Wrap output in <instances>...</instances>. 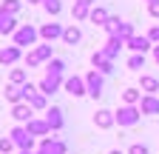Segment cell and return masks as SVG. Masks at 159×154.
Instances as JSON below:
<instances>
[{"label":"cell","instance_id":"1","mask_svg":"<svg viewBox=\"0 0 159 154\" xmlns=\"http://www.w3.org/2000/svg\"><path fill=\"white\" fill-rule=\"evenodd\" d=\"M9 137L14 140V146H17V151H31V148H34V137H31V134H29V128H26V126H14V128H11V134H9Z\"/></svg>","mask_w":159,"mask_h":154},{"label":"cell","instance_id":"2","mask_svg":"<svg viewBox=\"0 0 159 154\" xmlns=\"http://www.w3.org/2000/svg\"><path fill=\"white\" fill-rule=\"evenodd\" d=\"M37 37H40V29H34L31 23H23L14 31V46H34Z\"/></svg>","mask_w":159,"mask_h":154},{"label":"cell","instance_id":"3","mask_svg":"<svg viewBox=\"0 0 159 154\" xmlns=\"http://www.w3.org/2000/svg\"><path fill=\"white\" fill-rule=\"evenodd\" d=\"M116 114V123L119 126H136L139 123V117H142V111H139V106H119V111H114Z\"/></svg>","mask_w":159,"mask_h":154},{"label":"cell","instance_id":"4","mask_svg":"<svg viewBox=\"0 0 159 154\" xmlns=\"http://www.w3.org/2000/svg\"><path fill=\"white\" fill-rule=\"evenodd\" d=\"M63 89H66V91L71 94V97H85V94H88V86H85V77H80V74H71V77H66Z\"/></svg>","mask_w":159,"mask_h":154},{"label":"cell","instance_id":"5","mask_svg":"<svg viewBox=\"0 0 159 154\" xmlns=\"http://www.w3.org/2000/svg\"><path fill=\"white\" fill-rule=\"evenodd\" d=\"M43 60H54V57H51V43H43V46H37L34 51H29V54H26V66H29V69L40 66Z\"/></svg>","mask_w":159,"mask_h":154},{"label":"cell","instance_id":"6","mask_svg":"<svg viewBox=\"0 0 159 154\" xmlns=\"http://www.w3.org/2000/svg\"><path fill=\"white\" fill-rule=\"evenodd\" d=\"M85 86H88V94H91V97L97 100L99 94H102V86H105V74H99L97 69H94V71H88V74H85Z\"/></svg>","mask_w":159,"mask_h":154},{"label":"cell","instance_id":"7","mask_svg":"<svg viewBox=\"0 0 159 154\" xmlns=\"http://www.w3.org/2000/svg\"><path fill=\"white\" fill-rule=\"evenodd\" d=\"M68 151V146L63 143V140H57V137H43L40 140V151L37 154H66Z\"/></svg>","mask_w":159,"mask_h":154},{"label":"cell","instance_id":"8","mask_svg":"<svg viewBox=\"0 0 159 154\" xmlns=\"http://www.w3.org/2000/svg\"><path fill=\"white\" fill-rule=\"evenodd\" d=\"M91 66H94L99 74H111V71H114V60H111V57H108L102 49L91 54Z\"/></svg>","mask_w":159,"mask_h":154},{"label":"cell","instance_id":"9","mask_svg":"<svg viewBox=\"0 0 159 154\" xmlns=\"http://www.w3.org/2000/svg\"><path fill=\"white\" fill-rule=\"evenodd\" d=\"M63 26H60V23H43V26H40V37H43V40L46 43H54V40H63Z\"/></svg>","mask_w":159,"mask_h":154},{"label":"cell","instance_id":"10","mask_svg":"<svg viewBox=\"0 0 159 154\" xmlns=\"http://www.w3.org/2000/svg\"><path fill=\"white\" fill-rule=\"evenodd\" d=\"M94 123H97V128L108 131V128H114V126H116V114H114V111H108V108H99V111L94 114Z\"/></svg>","mask_w":159,"mask_h":154},{"label":"cell","instance_id":"11","mask_svg":"<svg viewBox=\"0 0 159 154\" xmlns=\"http://www.w3.org/2000/svg\"><path fill=\"white\" fill-rule=\"evenodd\" d=\"M26 128H29L31 137H40V140L51 134V126L46 123V117H43V120H37V117H34V120H29V123H26Z\"/></svg>","mask_w":159,"mask_h":154},{"label":"cell","instance_id":"12","mask_svg":"<svg viewBox=\"0 0 159 154\" xmlns=\"http://www.w3.org/2000/svg\"><path fill=\"white\" fill-rule=\"evenodd\" d=\"M34 108L29 106V103H17V106H11V117L20 123V126H26L29 120H34V114H31Z\"/></svg>","mask_w":159,"mask_h":154},{"label":"cell","instance_id":"13","mask_svg":"<svg viewBox=\"0 0 159 154\" xmlns=\"http://www.w3.org/2000/svg\"><path fill=\"white\" fill-rule=\"evenodd\" d=\"M63 83H66V77H51V74H46L43 80H40V91H43L46 97H51V94L63 86Z\"/></svg>","mask_w":159,"mask_h":154},{"label":"cell","instance_id":"14","mask_svg":"<svg viewBox=\"0 0 159 154\" xmlns=\"http://www.w3.org/2000/svg\"><path fill=\"white\" fill-rule=\"evenodd\" d=\"M46 123L51 126V131H60L66 126V117H63V108H57V106H51L48 111H46Z\"/></svg>","mask_w":159,"mask_h":154},{"label":"cell","instance_id":"15","mask_svg":"<svg viewBox=\"0 0 159 154\" xmlns=\"http://www.w3.org/2000/svg\"><path fill=\"white\" fill-rule=\"evenodd\" d=\"M125 46H128L134 54H145V51L151 49V37H139V34H134V37H131V40H128Z\"/></svg>","mask_w":159,"mask_h":154},{"label":"cell","instance_id":"16","mask_svg":"<svg viewBox=\"0 0 159 154\" xmlns=\"http://www.w3.org/2000/svg\"><path fill=\"white\" fill-rule=\"evenodd\" d=\"M139 111L142 114H159V97L156 94H145L142 103H139Z\"/></svg>","mask_w":159,"mask_h":154},{"label":"cell","instance_id":"17","mask_svg":"<svg viewBox=\"0 0 159 154\" xmlns=\"http://www.w3.org/2000/svg\"><path fill=\"white\" fill-rule=\"evenodd\" d=\"M17 31V23H14V14L0 9V34H14Z\"/></svg>","mask_w":159,"mask_h":154},{"label":"cell","instance_id":"18","mask_svg":"<svg viewBox=\"0 0 159 154\" xmlns=\"http://www.w3.org/2000/svg\"><path fill=\"white\" fill-rule=\"evenodd\" d=\"M20 60V46H6V49H0V63L3 66H11Z\"/></svg>","mask_w":159,"mask_h":154},{"label":"cell","instance_id":"19","mask_svg":"<svg viewBox=\"0 0 159 154\" xmlns=\"http://www.w3.org/2000/svg\"><path fill=\"white\" fill-rule=\"evenodd\" d=\"M139 89H142V94H156V91H159V77H153V74H142Z\"/></svg>","mask_w":159,"mask_h":154},{"label":"cell","instance_id":"20","mask_svg":"<svg viewBox=\"0 0 159 154\" xmlns=\"http://www.w3.org/2000/svg\"><path fill=\"white\" fill-rule=\"evenodd\" d=\"M91 6H94V0H77V3H74V20L91 17Z\"/></svg>","mask_w":159,"mask_h":154},{"label":"cell","instance_id":"21","mask_svg":"<svg viewBox=\"0 0 159 154\" xmlns=\"http://www.w3.org/2000/svg\"><path fill=\"white\" fill-rule=\"evenodd\" d=\"M142 97H145L142 89H125V91H122V103H125V106H139V103H142Z\"/></svg>","mask_w":159,"mask_h":154},{"label":"cell","instance_id":"22","mask_svg":"<svg viewBox=\"0 0 159 154\" xmlns=\"http://www.w3.org/2000/svg\"><path fill=\"white\" fill-rule=\"evenodd\" d=\"M3 97H6V100H9L11 106H17V103H26V100H23V89H20V86H11V83L6 86Z\"/></svg>","mask_w":159,"mask_h":154},{"label":"cell","instance_id":"23","mask_svg":"<svg viewBox=\"0 0 159 154\" xmlns=\"http://www.w3.org/2000/svg\"><path fill=\"white\" fill-rule=\"evenodd\" d=\"M80 40H83V31H80L77 26H68V29L63 31V43H66V46H77Z\"/></svg>","mask_w":159,"mask_h":154},{"label":"cell","instance_id":"24","mask_svg":"<svg viewBox=\"0 0 159 154\" xmlns=\"http://www.w3.org/2000/svg\"><path fill=\"white\" fill-rule=\"evenodd\" d=\"M122 46H125V40H122V37H108V43H105V49H102V51H105V54L111 57V60H114V57L119 54V49H122Z\"/></svg>","mask_w":159,"mask_h":154},{"label":"cell","instance_id":"25","mask_svg":"<svg viewBox=\"0 0 159 154\" xmlns=\"http://www.w3.org/2000/svg\"><path fill=\"white\" fill-rule=\"evenodd\" d=\"M88 20H91L94 26H105V23L111 20V14H108L102 6H97V9H91V17H88Z\"/></svg>","mask_w":159,"mask_h":154},{"label":"cell","instance_id":"26","mask_svg":"<svg viewBox=\"0 0 159 154\" xmlns=\"http://www.w3.org/2000/svg\"><path fill=\"white\" fill-rule=\"evenodd\" d=\"M63 71H66V60H60V57L48 60V66H46V74H51V77H63Z\"/></svg>","mask_w":159,"mask_h":154},{"label":"cell","instance_id":"27","mask_svg":"<svg viewBox=\"0 0 159 154\" xmlns=\"http://www.w3.org/2000/svg\"><path fill=\"white\" fill-rule=\"evenodd\" d=\"M29 106H31L34 111H48V97H46V94H43V91H37V94H34V97L29 100Z\"/></svg>","mask_w":159,"mask_h":154},{"label":"cell","instance_id":"28","mask_svg":"<svg viewBox=\"0 0 159 154\" xmlns=\"http://www.w3.org/2000/svg\"><path fill=\"white\" fill-rule=\"evenodd\" d=\"M11 86H26L29 83V74H26V69H11Z\"/></svg>","mask_w":159,"mask_h":154},{"label":"cell","instance_id":"29","mask_svg":"<svg viewBox=\"0 0 159 154\" xmlns=\"http://www.w3.org/2000/svg\"><path fill=\"white\" fill-rule=\"evenodd\" d=\"M128 69L131 71H142L145 69V54H131L128 57Z\"/></svg>","mask_w":159,"mask_h":154},{"label":"cell","instance_id":"30","mask_svg":"<svg viewBox=\"0 0 159 154\" xmlns=\"http://www.w3.org/2000/svg\"><path fill=\"white\" fill-rule=\"evenodd\" d=\"M116 37H122V40L128 43L131 37H134V26H131V23H122V26H119V34H116Z\"/></svg>","mask_w":159,"mask_h":154},{"label":"cell","instance_id":"31","mask_svg":"<svg viewBox=\"0 0 159 154\" xmlns=\"http://www.w3.org/2000/svg\"><path fill=\"white\" fill-rule=\"evenodd\" d=\"M3 12H9V14H17L20 12V0H3V6H0Z\"/></svg>","mask_w":159,"mask_h":154},{"label":"cell","instance_id":"32","mask_svg":"<svg viewBox=\"0 0 159 154\" xmlns=\"http://www.w3.org/2000/svg\"><path fill=\"white\" fill-rule=\"evenodd\" d=\"M17 146H14V140L11 137H3V140H0V154H11Z\"/></svg>","mask_w":159,"mask_h":154},{"label":"cell","instance_id":"33","mask_svg":"<svg viewBox=\"0 0 159 154\" xmlns=\"http://www.w3.org/2000/svg\"><path fill=\"white\" fill-rule=\"evenodd\" d=\"M43 6H46V12H48V14H60V12H63V6H60V0H46Z\"/></svg>","mask_w":159,"mask_h":154},{"label":"cell","instance_id":"34","mask_svg":"<svg viewBox=\"0 0 159 154\" xmlns=\"http://www.w3.org/2000/svg\"><path fill=\"white\" fill-rule=\"evenodd\" d=\"M128 154H151V151H148V146H145V143H134V146L128 148Z\"/></svg>","mask_w":159,"mask_h":154},{"label":"cell","instance_id":"35","mask_svg":"<svg viewBox=\"0 0 159 154\" xmlns=\"http://www.w3.org/2000/svg\"><path fill=\"white\" fill-rule=\"evenodd\" d=\"M148 12H151V17H159V0H151V3H148Z\"/></svg>","mask_w":159,"mask_h":154},{"label":"cell","instance_id":"36","mask_svg":"<svg viewBox=\"0 0 159 154\" xmlns=\"http://www.w3.org/2000/svg\"><path fill=\"white\" fill-rule=\"evenodd\" d=\"M148 37H151V43H159V26H153V29L148 31Z\"/></svg>","mask_w":159,"mask_h":154},{"label":"cell","instance_id":"37","mask_svg":"<svg viewBox=\"0 0 159 154\" xmlns=\"http://www.w3.org/2000/svg\"><path fill=\"white\" fill-rule=\"evenodd\" d=\"M153 60L159 63V46H153Z\"/></svg>","mask_w":159,"mask_h":154},{"label":"cell","instance_id":"38","mask_svg":"<svg viewBox=\"0 0 159 154\" xmlns=\"http://www.w3.org/2000/svg\"><path fill=\"white\" fill-rule=\"evenodd\" d=\"M14 154H34V151H14Z\"/></svg>","mask_w":159,"mask_h":154},{"label":"cell","instance_id":"39","mask_svg":"<svg viewBox=\"0 0 159 154\" xmlns=\"http://www.w3.org/2000/svg\"><path fill=\"white\" fill-rule=\"evenodd\" d=\"M29 3H46V0H29Z\"/></svg>","mask_w":159,"mask_h":154},{"label":"cell","instance_id":"40","mask_svg":"<svg viewBox=\"0 0 159 154\" xmlns=\"http://www.w3.org/2000/svg\"><path fill=\"white\" fill-rule=\"evenodd\" d=\"M111 154H122V151H119V148H114V151H111Z\"/></svg>","mask_w":159,"mask_h":154},{"label":"cell","instance_id":"41","mask_svg":"<svg viewBox=\"0 0 159 154\" xmlns=\"http://www.w3.org/2000/svg\"><path fill=\"white\" fill-rule=\"evenodd\" d=\"M148 3H151V0H148Z\"/></svg>","mask_w":159,"mask_h":154}]
</instances>
